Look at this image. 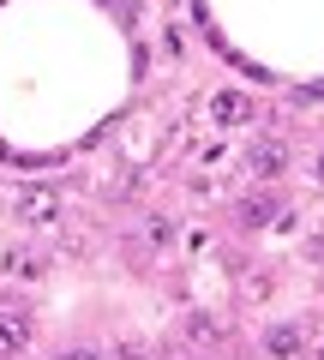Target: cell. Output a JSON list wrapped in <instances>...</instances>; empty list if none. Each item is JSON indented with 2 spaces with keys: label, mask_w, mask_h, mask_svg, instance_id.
<instances>
[{
  "label": "cell",
  "mask_w": 324,
  "mask_h": 360,
  "mask_svg": "<svg viewBox=\"0 0 324 360\" xmlns=\"http://www.w3.org/2000/svg\"><path fill=\"white\" fill-rule=\"evenodd\" d=\"M37 348V312L18 295H0V360H25Z\"/></svg>",
  "instance_id": "6da1fadb"
},
{
  "label": "cell",
  "mask_w": 324,
  "mask_h": 360,
  "mask_svg": "<svg viewBox=\"0 0 324 360\" xmlns=\"http://www.w3.org/2000/svg\"><path fill=\"white\" fill-rule=\"evenodd\" d=\"M276 217H283V186L276 180H252L247 193L234 198V229H247V234L271 229Z\"/></svg>",
  "instance_id": "7a4b0ae2"
},
{
  "label": "cell",
  "mask_w": 324,
  "mask_h": 360,
  "mask_svg": "<svg viewBox=\"0 0 324 360\" xmlns=\"http://www.w3.org/2000/svg\"><path fill=\"white\" fill-rule=\"evenodd\" d=\"M306 342H312V324L306 319H276L271 330H259L264 360H300V354H306Z\"/></svg>",
  "instance_id": "3957f363"
},
{
  "label": "cell",
  "mask_w": 324,
  "mask_h": 360,
  "mask_svg": "<svg viewBox=\"0 0 324 360\" xmlns=\"http://www.w3.org/2000/svg\"><path fill=\"white\" fill-rule=\"evenodd\" d=\"M288 162H294V150H288V139H276V132H264L259 144H247V174L252 180H283Z\"/></svg>",
  "instance_id": "277c9868"
},
{
  "label": "cell",
  "mask_w": 324,
  "mask_h": 360,
  "mask_svg": "<svg viewBox=\"0 0 324 360\" xmlns=\"http://www.w3.org/2000/svg\"><path fill=\"white\" fill-rule=\"evenodd\" d=\"M259 115V96H247V90H216V96H210V120H216V127H247V120Z\"/></svg>",
  "instance_id": "5b68a950"
},
{
  "label": "cell",
  "mask_w": 324,
  "mask_h": 360,
  "mask_svg": "<svg viewBox=\"0 0 324 360\" xmlns=\"http://www.w3.org/2000/svg\"><path fill=\"white\" fill-rule=\"evenodd\" d=\"M13 217H18V222H48V217H60V193H54V186H25V193L13 198Z\"/></svg>",
  "instance_id": "8992f818"
},
{
  "label": "cell",
  "mask_w": 324,
  "mask_h": 360,
  "mask_svg": "<svg viewBox=\"0 0 324 360\" xmlns=\"http://www.w3.org/2000/svg\"><path fill=\"white\" fill-rule=\"evenodd\" d=\"M181 342L193 348V354H205V348H222V319H216V312H186Z\"/></svg>",
  "instance_id": "52a82bcc"
},
{
  "label": "cell",
  "mask_w": 324,
  "mask_h": 360,
  "mask_svg": "<svg viewBox=\"0 0 324 360\" xmlns=\"http://www.w3.org/2000/svg\"><path fill=\"white\" fill-rule=\"evenodd\" d=\"M0 270H6V276H18V283H42V270H48V258H42L37 246H6Z\"/></svg>",
  "instance_id": "ba28073f"
},
{
  "label": "cell",
  "mask_w": 324,
  "mask_h": 360,
  "mask_svg": "<svg viewBox=\"0 0 324 360\" xmlns=\"http://www.w3.org/2000/svg\"><path fill=\"white\" fill-rule=\"evenodd\" d=\"M144 246L150 252H169L174 246V217H144Z\"/></svg>",
  "instance_id": "9c48e42d"
},
{
  "label": "cell",
  "mask_w": 324,
  "mask_h": 360,
  "mask_svg": "<svg viewBox=\"0 0 324 360\" xmlns=\"http://www.w3.org/2000/svg\"><path fill=\"white\" fill-rule=\"evenodd\" d=\"M115 360H162V354L150 348V336H120V342H115Z\"/></svg>",
  "instance_id": "30bf717a"
},
{
  "label": "cell",
  "mask_w": 324,
  "mask_h": 360,
  "mask_svg": "<svg viewBox=\"0 0 324 360\" xmlns=\"http://www.w3.org/2000/svg\"><path fill=\"white\" fill-rule=\"evenodd\" d=\"M54 360H103V354H96V348H84V342H72V348H60Z\"/></svg>",
  "instance_id": "8fae6325"
},
{
  "label": "cell",
  "mask_w": 324,
  "mask_h": 360,
  "mask_svg": "<svg viewBox=\"0 0 324 360\" xmlns=\"http://www.w3.org/2000/svg\"><path fill=\"white\" fill-rule=\"evenodd\" d=\"M306 258H312V264H324V229H318V234L306 240Z\"/></svg>",
  "instance_id": "7c38bea8"
},
{
  "label": "cell",
  "mask_w": 324,
  "mask_h": 360,
  "mask_svg": "<svg viewBox=\"0 0 324 360\" xmlns=\"http://www.w3.org/2000/svg\"><path fill=\"white\" fill-rule=\"evenodd\" d=\"M162 360H205V354H193V348H181V354H162Z\"/></svg>",
  "instance_id": "4fadbf2b"
},
{
  "label": "cell",
  "mask_w": 324,
  "mask_h": 360,
  "mask_svg": "<svg viewBox=\"0 0 324 360\" xmlns=\"http://www.w3.org/2000/svg\"><path fill=\"white\" fill-rule=\"evenodd\" d=\"M312 360H324V342H318V348H312Z\"/></svg>",
  "instance_id": "5bb4252c"
},
{
  "label": "cell",
  "mask_w": 324,
  "mask_h": 360,
  "mask_svg": "<svg viewBox=\"0 0 324 360\" xmlns=\"http://www.w3.org/2000/svg\"><path fill=\"white\" fill-rule=\"evenodd\" d=\"M318 180H324V150H318Z\"/></svg>",
  "instance_id": "9a60e30c"
}]
</instances>
